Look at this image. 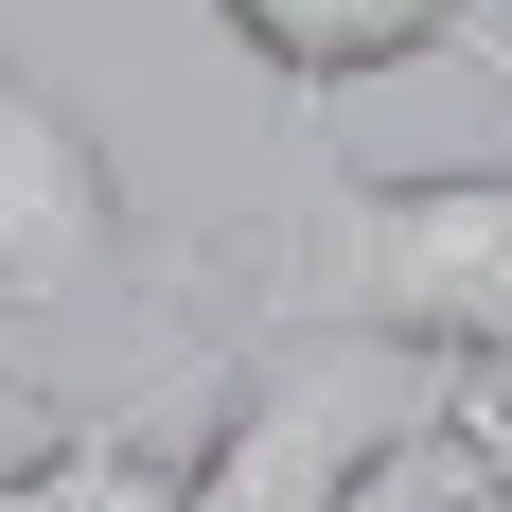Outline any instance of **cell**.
Masks as SVG:
<instances>
[{
    "label": "cell",
    "instance_id": "1",
    "mask_svg": "<svg viewBox=\"0 0 512 512\" xmlns=\"http://www.w3.org/2000/svg\"><path fill=\"white\" fill-rule=\"evenodd\" d=\"M212 265L248 283V336H407L442 371H512V177H354V159H318Z\"/></svg>",
    "mask_w": 512,
    "mask_h": 512
},
{
    "label": "cell",
    "instance_id": "2",
    "mask_svg": "<svg viewBox=\"0 0 512 512\" xmlns=\"http://www.w3.org/2000/svg\"><path fill=\"white\" fill-rule=\"evenodd\" d=\"M442 407L460 371L407 336H248L177 512H389V477L442 460Z\"/></svg>",
    "mask_w": 512,
    "mask_h": 512
},
{
    "label": "cell",
    "instance_id": "3",
    "mask_svg": "<svg viewBox=\"0 0 512 512\" xmlns=\"http://www.w3.org/2000/svg\"><path fill=\"white\" fill-rule=\"evenodd\" d=\"M124 265H142V212H124L106 142L0 53V318H71V301H106Z\"/></svg>",
    "mask_w": 512,
    "mask_h": 512
},
{
    "label": "cell",
    "instance_id": "4",
    "mask_svg": "<svg viewBox=\"0 0 512 512\" xmlns=\"http://www.w3.org/2000/svg\"><path fill=\"white\" fill-rule=\"evenodd\" d=\"M195 442H212V389H195V371H159L142 407H106V424H53V442H18V460H0V512H177Z\"/></svg>",
    "mask_w": 512,
    "mask_h": 512
},
{
    "label": "cell",
    "instance_id": "5",
    "mask_svg": "<svg viewBox=\"0 0 512 512\" xmlns=\"http://www.w3.org/2000/svg\"><path fill=\"white\" fill-rule=\"evenodd\" d=\"M212 18H230L301 106H336V89H371V71H407V53H460L477 0H212Z\"/></svg>",
    "mask_w": 512,
    "mask_h": 512
},
{
    "label": "cell",
    "instance_id": "6",
    "mask_svg": "<svg viewBox=\"0 0 512 512\" xmlns=\"http://www.w3.org/2000/svg\"><path fill=\"white\" fill-rule=\"evenodd\" d=\"M442 460L512 512V371H460V407H442Z\"/></svg>",
    "mask_w": 512,
    "mask_h": 512
},
{
    "label": "cell",
    "instance_id": "7",
    "mask_svg": "<svg viewBox=\"0 0 512 512\" xmlns=\"http://www.w3.org/2000/svg\"><path fill=\"white\" fill-rule=\"evenodd\" d=\"M460 53H477V71H495V89H512V18H460Z\"/></svg>",
    "mask_w": 512,
    "mask_h": 512
},
{
    "label": "cell",
    "instance_id": "8",
    "mask_svg": "<svg viewBox=\"0 0 512 512\" xmlns=\"http://www.w3.org/2000/svg\"><path fill=\"white\" fill-rule=\"evenodd\" d=\"M0 424H36V407H18V389H0Z\"/></svg>",
    "mask_w": 512,
    "mask_h": 512
},
{
    "label": "cell",
    "instance_id": "9",
    "mask_svg": "<svg viewBox=\"0 0 512 512\" xmlns=\"http://www.w3.org/2000/svg\"><path fill=\"white\" fill-rule=\"evenodd\" d=\"M407 512H424V477H407Z\"/></svg>",
    "mask_w": 512,
    "mask_h": 512
}]
</instances>
